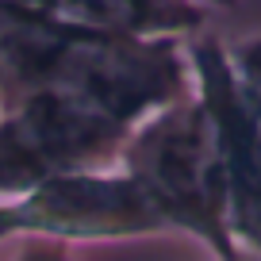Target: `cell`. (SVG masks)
<instances>
[{"label": "cell", "mask_w": 261, "mask_h": 261, "mask_svg": "<svg viewBox=\"0 0 261 261\" xmlns=\"http://www.w3.org/2000/svg\"><path fill=\"white\" fill-rule=\"evenodd\" d=\"M0 12L23 16L46 27L81 35L139 39L146 31H173L196 23V8L185 0H0Z\"/></svg>", "instance_id": "6da1fadb"}, {"label": "cell", "mask_w": 261, "mask_h": 261, "mask_svg": "<svg viewBox=\"0 0 261 261\" xmlns=\"http://www.w3.org/2000/svg\"><path fill=\"white\" fill-rule=\"evenodd\" d=\"M19 230V215H16V204H0V238H8Z\"/></svg>", "instance_id": "3957f363"}, {"label": "cell", "mask_w": 261, "mask_h": 261, "mask_svg": "<svg viewBox=\"0 0 261 261\" xmlns=\"http://www.w3.org/2000/svg\"><path fill=\"white\" fill-rule=\"evenodd\" d=\"M16 261H62V257H58L50 246H31V250H23Z\"/></svg>", "instance_id": "277c9868"}, {"label": "cell", "mask_w": 261, "mask_h": 261, "mask_svg": "<svg viewBox=\"0 0 261 261\" xmlns=\"http://www.w3.org/2000/svg\"><path fill=\"white\" fill-rule=\"evenodd\" d=\"M238 69L250 77V85H257V89H261V42L242 46V54H238Z\"/></svg>", "instance_id": "7a4b0ae2"}]
</instances>
